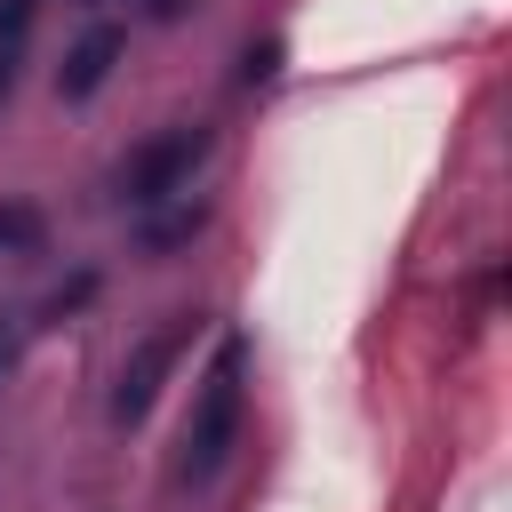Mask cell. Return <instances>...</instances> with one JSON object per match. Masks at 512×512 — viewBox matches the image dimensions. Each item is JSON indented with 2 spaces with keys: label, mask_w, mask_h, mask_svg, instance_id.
I'll return each mask as SVG.
<instances>
[{
  "label": "cell",
  "mask_w": 512,
  "mask_h": 512,
  "mask_svg": "<svg viewBox=\"0 0 512 512\" xmlns=\"http://www.w3.org/2000/svg\"><path fill=\"white\" fill-rule=\"evenodd\" d=\"M48 240V216L32 200H0V256H32Z\"/></svg>",
  "instance_id": "5b68a950"
},
{
  "label": "cell",
  "mask_w": 512,
  "mask_h": 512,
  "mask_svg": "<svg viewBox=\"0 0 512 512\" xmlns=\"http://www.w3.org/2000/svg\"><path fill=\"white\" fill-rule=\"evenodd\" d=\"M144 16H160V24H168V16H184V0H144Z\"/></svg>",
  "instance_id": "8fae6325"
},
{
  "label": "cell",
  "mask_w": 512,
  "mask_h": 512,
  "mask_svg": "<svg viewBox=\"0 0 512 512\" xmlns=\"http://www.w3.org/2000/svg\"><path fill=\"white\" fill-rule=\"evenodd\" d=\"M120 48H128V32L120 24H88L72 48H64V64H56V96H96L104 80H112V64H120Z\"/></svg>",
  "instance_id": "277c9868"
},
{
  "label": "cell",
  "mask_w": 512,
  "mask_h": 512,
  "mask_svg": "<svg viewBox=\"0 0 512 512\" xmlns=\"http://www.w3.org/2000/svg\"><path fill=\"white\" fill-rule=\"evenodd\" d=\"M96 288H104V272H96V264H80L72 280H56V288H48L40 320H72V312H88V304H96Z\"/></svg>",
  "instance_id": "52a82bcc"
},
{
  "label": "cell",
  "mask_w": 512,
  "mask_h": 512,
  "mask_svg": "<svg viewBox=\"0 0 512 512\" xmlns=\"http://www.w3.org/2000/svg\"><path fill=\"white\" fill-rule=\"evenodd\" d=\"M208 224V208L200 200H160V216L144 224V248H176V240H192Z\"/></svg>",
  "instance_id": "8992f818"
},
{
  "label": "cell",
  "mask_w": 512,
  "mask_h": 512,
  "mask_svg": "<svg viewBox=\"0 0 512 512\" xmlns=\"http://www.w3.org/2000/svg\"><path fill=\"white\" fill-rule=\"evenodd\" d=\"M208 128H160V136H144L128 160H120V200L128 208H160V200H184V184H192V168L208 160Z\"/></svg>",
  "instance_id": "7a4b0ae2"
},
{
  "label": "cell",
  "mask_w": 512,
  "mask_h": 512,
  "mask_svg": "<svg viewBox=\"0 0 512 512\" xmlns=\"http://www.w3.org/2000/svg\"><path fill=\"white\" fill-rule=\"evenodd\" d=\"M32 8H40V0H0V56H16V48H24V32H32Z\"/></svg>",
  "instance_id": "ba28073f"
},
{
  "label": "cell",
  "mask_w": 512,
  "mask_h": 512,
  "mask_svg": "<svg viewBox=\"0 0 512 512\" xmlns=\"http://www.w3.org/2000/svg\"><path fill=\"white\" fill-rule=\"evenodd\" d=\"M176 352H184V328H160V336H144V344L128 352V368H120V384H112V424H136V416L160 400Z\"/></svg>",
  "instance_id": "3957f363"
},
{
  "label": "cell",
  "mask_w": 512,
  "mask_h": 512,
  "mask_svg": "<svg viewBox=\"0 0 512 512\" xmlns=\"http://www.w3.org/2000/svg\"><path fill=\"white\" fill-rule=\"evenodd\" d=\"M8 368H16V328L0 320V376H8Z\"/></svg>",
  "instance_id": "30bf717a"
},
{
  "label": "cell",
  "mask_w": 512,
  "mask_h": 512,
  "mask_svg": "<svg viewBox=\"0 0 512 512\" xmlns=\"http://www.w3.org/2000/svg\"><path fill=\"white\" fill-rule=\"evenodd\" d=\"M272 72H280V40H256V48L240 56V80L256 88V80H272Z\"/></svg>",
  "instance_id": "9c48e42d"
},
{
  "label": "cell",
  "mask_w": 512,
  "mask_h": 512,
  "mask_svg": "<svg viewBox=\"0 0 512 512\" xmlns=\"http://www.w3.org/2000/svg\"><path fill=\"white\" fill-rule=\"evenodd\" d=\"M8 88H16V56H0V104H8Z\"/></svg>",
  "instance_id": "7c38bea8"
},
{
  "label": "cell",
  "mask_w": 512,
  "mask_h": 512,
  "mask_svg": "<svg viewBox=\"0 0 512 512\" xmlns=\"http://www.w3.org/2000/svg\"><path fill=\"white\" fill-rule=\"evenodd\" d=\"M240 360H248V352L224 344L216 368H208V384H200V400H192V424H184V480H216L224 456H232V440H240V408H248Z\"/></svg>",
  "instance_id": "6da1fadb"
}]
</instances>
